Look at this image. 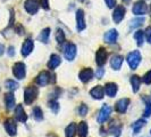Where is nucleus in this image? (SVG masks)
<instances>
[{
  "label": "nucleus",
  "instance_id": "nucleus-33",
  "mask_svg": "<svg viewBox=\"0 0 151 137\" xmlns=\"http://www.w3.org/2000/svg\"><path fill=\"white\" fill-rule=\"evenodd\" d=\"M49 107L55 113H57L58 110H59V105H58L57 101H51V102H49Z\"/></svg>",
  "mask_w": 151,
  "mask_h": 137
},
{
  "label": "nucleus",
  "instance_id": "nucleus-19",
  "mask_svg": "<svg viewBox=\"0 0 151 137\" xmlns=\"http://www.w3.org/2000/svg\"><path fill=\"white\" fill-rule=\"evenodd\" d=\"M104 88H105L106 95L109 96V97H115L116 94H117V90H118L117 85L114 84V82H108V84H106V86H105Z\"/></svg>",
  "mask_w": 151,
  "mask_h": 137
},
{
  "label": "nucleus",
  "instance_id": "nucleus-3",
  "mask_svg": "<svg viewBox=\"0 0 151 137\" xmlns=\"http://www.w3.org/2000/svg\"><path fill=\"white\" fill-rule=\"evenodd\" d=\"M141 60H142V56H141V53L139 50H133L127 55L126 57V61H127V64L129 65V68L132 70H135L137 68L139 64L141 63Z\"/></svg>",
  "mask_w": 151,
  "mask_h": 137
},
{
  "label": "nucleus",
  "instance_id": "nucleus-10",
  "mask_svg": "<svg viewBox=\"0 0 151 137\" xmlns=\"http://www.w3.org/2000/svg\"><path fill=\"white\" fill-rule=\"evenodd\" d=\"M129 102H131L129 98H121L119 101H117V103L115 104V111L119 114L125 113L127 111Z\"/></svg>",
  "mask_w": 151,
  "mask_h": 137
},
{
  "label": "nucleus",
  "instance_id": "nucleus-41",
  "mask_svg": "<svg viewBox=\"0 0 151 137\" xmlns=\"http://www.w3.org/2000/svg\"><path fill=\"white\" fill-rule=\"evenodd\" d=\"M8 55H9V56H14V55H15V48H14L13 46H10V47L8 48Z\"/></svg>",
  "mask_w": 151,
  "mask_h": 137
},
{
  "label": "nucleus",
  "instance_id": "nucleus-7",
  "mask_svg": "<svg viewBox=\"0 0 151 137\" xmlns=\"http://www.w3.org/2000/svg\"><path fill=\"white\" fill-rule=\"evenodd\" d=\"M125 13H126V9L124 6H116L115 9H114V13H113V21L115 23H121L123 20H124V17H125Z\"/></svg>",
  "mask_w": 151,
  "mask_h": 137
},
{
  "label": "nucleus",
  "instance_id": "nucleus-6",
  "mask_svg": "<svg viewBox=\"0 0 151 137\" xmlns=\"http://www.w3.org/2000/svg\"><path fill=\"white\" fill-rule=\"evenodd\" d=\"M76 53H77V48L76 46L73 44V42H69L67 44V46L65 47V50H64V56L67 61L72 62L76 56Z\"/></svg>",
  "mask_w": 151,
  "mask_h": 137
},
{
  "label": "nucleus",
  "instance_id": "nucleus-28",
  "mask_svg": "<svg viewBox=\"0 0 151 137\" xmlns=\"http://www.w3.org/2000/svg\"><path fill=\"white\" fill-rule=\"evenodd\" d=\"M32 112H33V118H34L37 121H42V120H43V112H42V110L39 106L34 107Z\"/></svg>",
  "mask_w": 151,
  "mask_h": 137
},
{
  "label": "nucleus",
  "instance_id": "nucleus-22",
  "mask_svg": "<svg viewBox=\"0 0 151 137\" xmlns=\"http://www.w3.org/2000/svg\"><path fill=\"white\" fill-rule=\"evenodd\" d=\"M123 62H124L123 56H121V55H114L113 57H111V60H110V65H111V68H113L114 70L118 71V70L122 68Z\"/></svg>",
  "mask_w": 151,
  "mask_h": 137
},
{
  "label": "nucleus",
  "instance_id": "nucleus-15",
  "mask_svg": "<svg viewBox=\"0 0 151 137\" xmlns=\"http://www.w3.org/2000/svg\"><path fill=\"white\" fill-rule=\"evenodd\" d=\"M33 49H34V42H33V40H31V39H26L25 41H24V44L22 46V55L23 56H29L32 52H33Z\"/></svg>",
  "mask_w": 151,
  "mask_h": 137
},
{
  "label": "nucleus",
  "instance_id": "nucleus-12",
  "mask_svg": "<svg viewBox=\"0 0 151 137\" xmlns=\"http://www.w3.org/2000/svg\"><path fill=\"white\" fill-rule=\"evenodd\" d=\"M111 113V107L109 106V105H104V106L101 107V110H100V112L98 114V122L99 123H104V122H106L108 120V118H109V115Z\"/></svg>",
  "mask_w": 151,
  "mask_h": 137
},
{
  "label": "nucleus",
  "instance_id": "nucleus-31",
  "mask_svg": "<svg viewBox=\"0 0 151 137\" xmlns=\"http://www.w3.org/2000/svg\"><path fill=\"white\" fill-rule=\"evenodd\" d=\"M65 39H66V37H65L64 31L61 30V29H58L57 32H56V40H57V42H58L59 45H61V44L65 42Z\"/></svg>",
  "mask_w": 151,
  "mask_h": 137
},
{
  "label": "nucleus",
  "instance_id": "nucleus-13",
  "mask_svg": "<svg viewBox=\"0 0 151 137\" xmlns=\"http://www.w3.org/2000/svg\"><path fill=\"white\" fill-rule=\"evenodd\" d=\"M78 78L83 84H88L89 81H91V79L93 78V71L90 68H85L83 70H81V72L78 73Z\"/></svg>",
  "mask_w": 151,
  "mask_h": 137
},
{
  "label": "nucleus",
  "instance_id": "nucleus-4",
  "mask_svg": "<svg viewBox=\"0 0 151 137\" xmlns=\"http://www.w3.org/2000/svg\"><path fill=\"white\" fill-rule=\"evenodd\" d=\"M13 74L18 80H22L26 76V66L22 62H17L13 65Z\"/></svg>",
  "mask_w": 151,
  "mask_h": 137
},
{
  "label": "nucleus",
  "instance_id": "nucleus-11",
  "mask_svg": "<svg viewBox=\"0 0 151 137\" xmlns=\"http://www.w3.org/2000/svg\"><path fill=\"white\" fill-rule=\"evenodd\" d=\"M107 57H108V53L105 48H99L96 53V63L98 64L99 66L105 65L107 62Z\"/></svg>",
  "mask_w": 151,
  "mask_h": 137
},
{
  "label": "nucleus",
  "instance_id": "nucleus-36",
  "mask_svg": "<svg viewBox=\"0 0 151 137\" xmlns=\"http://www.w3.org/2000/svg\"><path fill=\"white\" fill-rule=\"evenodd\" d=\"M78 113L81 114L82 117L86 115V114H88V106H86L85 104H82V105L80 106V109H78Z\"/></svg>",
  "mask_w": 151,
  "mask_h": 137
},
{
  "label": "nucleus",
  "instance_id": "nucleus-43",
  "mask_svg": "<svg viewBox=\"0 0 151 137\" xmlns=\"http://www.w3.org/2000/svg\"><path fill=\"white\" fill-rule=\"evenodd\" d=\"M4 53H5V46L0 44V56H1V55H2Z\"/></svg>",
  "mask_w": 151,
  "mask_h": 137
},
{
  "label": "nucleus",
  "instance_id": "nucleus-29",
  "mask_svg": "<svg viewBox=\"0 0 151 137\" xmlns=\"http://www.w3.org/2000/svg\"><path fill=\"white\" fill-rule=\"evenodd\" d=\"M144 125H145V120H143V119L137 120L135 123H133V133L134 134H139V131L142 129V127H143Z\"/></svg>",
  "mask_w": 151,
  "mask_h": 137
},
{
  "label": "nucleus",
  "instance_id": "nucleus-45",
  "mask_svg": "<svg viewBox=\"0 0 151 137\" xmlns=\"http://www.w3.org/2000/svg\"><path fill=\"white\" fill-rule=\"evenodd\" d=\"M78 1H81V2H82V1H84V0H78Z\"/></svg>",
  "mask_w": 151,
  "mask_h": 137
},
{
  "label": "nucleus",
  "instance_id": "nucleus-9",
  "mask_svg": "<svg viewBox=\"0 0 151 137\" xmlns=\"http://www.w3.org/2000/svg\"><path fill=\"white\" fill-rule=\"evenodd\" d=\"M39 4L38 0H26L25 1V4H24V8H25V10L31 14V15H34V14H37L39 10Z\"/></svg>",
  "mask_w": 151,
  "mask_h": 137
},
{
  "label": "nucleus",
  "instance_id": "nucleus-18",
  "mask_svg": "<svg viewBox=\"0 0 151 137\" xmlns=\"http://www.w3.org/2000/svg\"><path fill=\"white\" fill-rule=\"evenodd\" d=\"M15 119L19 122H25L27 120V114L25 113L22 105H17L15 107Z\"/></svg>",
  "mask_w": 151,
  "mask_h": 137
},
{
  "label": "nucleus",
  "instance_id": "nucleus-42",
  "mask_svg": "<svg viewBox=\"0 0 151 137\" xmlns=\"http://www.w3.org/2000/svg\"><path fill=\"white\" fill-rule=\"evenodd\" d=\"M16 30H17V33H18V34H23V29H22V26H21V25H18Z\"/></svg>",
  "mask_w": 151,
  "mask_h": 137
},
{
  "label": "nucleus",
  "instance_id": "nucleus-30",
  "mask_svg": "<svg viewBox=\"0 0 151 137\" xmlns=\"http://www.w3.org/2000/svg\"><path fill=\"white\" fill-rule=\"evenodd\" d=\"M143 23H144V17H139V18L133 20V21L131 22V24H129V30L135 29V28H137V26H141Z\"/></svg>",
  "mask_w": 151,
  "mask_h": 137
},
{
  "label": "nucleus",
  "instance_id": "nucleus-14",
  "mask_svg": "<svg viewBox=\"0 0 151 137\" xmlns=\"http://www.w3.org/2000/svg\"><path fill=\"white\" fill-rule=\"evenodd\" d=\"M4 126H5V129L8 133V135L15 136L16 134H17V126H16L14 119H7L5 121V123H4Z\"/></svg>",
  "mask_w": 151,
  "mask_h": 137
},
{
  "label": "nucleus",
  "instance_id": "nucleus-5",
  "mask_svg": "<svg viewBox=\"0 0 151 137\" xmlns=\"http://www.w3.org/2000/svg\"><path fill=\"white\" fill-rule=\"evenodd\" d=\"M132 12H133V14L134 15H137V16H143L144 14H147V12H148V6H147V4L142 1V0H140V1H136L135 4L133 5V8H132Z\"/></svg>",
  "mask_w": 151,
  "mask_h": 137
},
{
  "label": "nucleus",
  "instance_id": "nucleus-48",
  "mask_svg": "<svg viewBox=\"0 0 151 137\" xmlns=\"http://www.w3.org/2000/svg\"><path fill=\"white\" fill-rule=\"evenodd\" d=\"M150 134H151V130H150Z\"/></svg>",
  "mask_w": 151,
  "mask_h": 137
},
{
  "label": "nucleus",
  "instance_id": "nucleus-39",
  "mask_svg": "<svg viewBox=\"0 0 151 137\" xmlns=\"http://www.w3.org/2000/svg\"><path fill=\"white\" fill-rule=\"evenodd\" d=\"M105 2L108 8H114L116 6V0H105Z\"/></svg>",
  "mask_w": 151,
  "mask_h": 137
},
{
  "label": "nucleus",
  "instance_id": "nucleus-8",
  "mask_svg": "<svg viewBox=\"0 0 151 137\" xmlns=\"http://www.w3.org/2000/svg\"><path fill=\"white\" fill-rule=\"evenodd\" d=\"M85 28H86V24H85L83 9H77L76 10V29L77 31H83Z\"/></svg>",
  "mask_w": 151,
  "mask_h": 137
},
{
  "label": "nucleus",
  "instance_id": "nucleus-32",
  "mask_svg": "<svg viewBox=\"0 0 151 137\" xmlns=\"http://www.w3.org/2000/svg\"><path fill=\"white\" fill-rule=\"evenodd\" d=\"M5 85H6V88H7V89H9L10 91L16 90V89L18 88V84H17V82H15L14 80H7Z\"/></svg>",
  "mask_w": 151,
  "mask_h": 137
},
{
  "label": "nucleus",
  "instance_id": "nucleus-21",
  "mask_svg": "<svg viewBox=\"0 0 151 137\" xmlns=\"http://www.w3.org/2000/svg\"><path fill=\"white\" fill-rule=\"evenodd\" d=\"M89 133V127L85 121H81L76 126V134H78L80 137H86Z\"/></svg>",
  "mask_w": 151,
  "mask_h": 137
},
{
  "label": "nucleus",
  "instance_id": "nucleus-20",
  "mask_svg": "<svg viewBox=\"0 0 151 137\" xmlns=\"http://www.w3.org/2000/svg\"><path fill=\"white\" fill-rule=\"evenodd\" d=\"M61 63V58L59 55H57V54H52L51 56H50V60L48 62V68H50V70H55L56 68H58L59 65H60Z\"/></svg>",
  "mask_w": 151,
  "mask_h": 137
},
{
  "label": "nucleus",
  "instance_id": "nucleus-23",
  "mask_svg": "<svg viewBox=\"0 0 151 137\" xmlns=\"http://www.w3.org/2000/svg\"><path fill=\"white\" fill-rule=\"evenodd\" d=\"M5 104L7 110H12L15 106V96L13 95V93H7L5 95Z\"/></svg>",
  "mask_w": 151,
  "mask_h": 137
},
{
  "label": "nucleus",
  "instance_id": "nucleus-1",
  "mask_svg": "<svg viewBox=\"0 0 151 137\" xmlns=\"http://www.w3.org/2000/svg\"><path fill=\"white\" fill-rule=\"evenodd\" d=\"M38 95H39L38 87H35V86H29V87H26L25 90H24V102H25V104H27V105L32 104L37 99Z\"/></svg>",
  "mask_w": 151,
  "mask_h": 137
},
{
  "label": "nucleus",
  "instance_id": "nucleus-40",
  "mask_svg": "<svg viewBox=\"0 0 151 137\" xmlns=\"http://www.w3.org/2000/svg\"><path fill=\"white\" fill-rule=\"evenodd\" d=\"M104 73H105V70L102 68H100L98 71H97V73H96V74H97V78H98V79H101L102 76H104Z\"/></svg>",
  "mask_w": 151,
  "mask_h": 137
},
{
  "label": "nucleus",
  "instance_id": "nucleus-25",
  "mask_svg": "<svg viewBox=\"0 0 151 137\" xmlns=\"http://www.w3.org/2000/svg\"><path fill=\"white\" fill-rule=\"evenodd\" d=\"M76 134V125L74 122L69 123L66 129H65V136L66 137H74Z\"/></svg>",
  "mask_w": 151,
  "mask_h": 137
},
{
  "label": "nucleus",
  "instance_id": "nucleus-38",
  "mask_svg": "<svg viewBox=\"0 0 151 137\" xmlns=\"http://www.w3.org/2000/svg\"><path fill=\"white\" fill-rule=\"evenodd\" d=\"M40 5L43 9L48 10L49 9V0H40Z\"/></svg>",
  "mask_w": 151,
  "mask_h": 137
},
{
  "label": "nucleus",
  "instance_id": "nucleus-47",
  "mask_svg": "<svg viewBox=\"0 0 151 137\" xmlns=\"http://www.w3.org/2000/svg\"><path fill=\"white\" fill-rule=\"evenodd\" d=\"M116 137H118V135H117V136H116Z\"/></svg>",
  "mask_w": 151,
  "mask_h": 137
},
{
  "label": "nucleus",
  "instance_id": "nucleus-37",
  "mask_svg": "<svg viewBox=\"0 0 151 137\" xmlns=\"http://www.w3.org/2000/svg\"><path fill=\"white\" fill-rule=\"evenodd\" d=\"M144 34H145V38H147V41L151 45V28L149 26L147 30L144 31Z\"/></svg>",
  "mask_w": 151,
  "mask_h": 137
},
{
  "label": "nucleus",
  "instance_id": "nucleus-46",
  "mask_svg": "<svg viewBox=\"0 0 151 137\" xmlns=\"http://www.w3.org/2000/svg\"><path fill=\"white\" fill-rule=\"evenodd\" d=\"M124 1H129V0H124Z\"/></svg>",
  "mask_w": 151,
  "mask_h": 137
},
{
  "label": "nucleus",
  "instance_id": "nucleus-34",
  "mask_svg": "<svg viewBox=\"0 0 151 137\" xmlns=\"http://www.w3.org/2000/svg\"><path fill=\"white\" fill-rule=\"evenodd\" d=\"M142 81H143L145 85H150L151 84V70H150V71H148V72L144 74L143 78H142Z\"/></svg>",
  "mask_w": 151,
  "mask_h": 137
},
{
  "label": "nucleus",
  "instance_id": "nucleus-24",
  "mask_svg": "<svg viewBox=\"0 0 151 137\" xmlns=\"http://www.w3.org/2000/svg\"><path fill=\"white\" fill-rule=\"evenodd\" d=\"M141 78L139 76H132L131 77V85H132V90L133 93H137L140 89V85H141Z\"/></svg>",
  "mask_w": 151,
  "mask_h": 137
},
{
  "label": "nucleus",
  "instance_id": "nucleus-35",
  "mask_svg": "<svg viewBox=\"0 0 151 137\" xmlns=\"http://www.w3.org/2000/svg\"><path fill=\"white\" fill-rule=\"evenodd\" d=\"M151 115V103L150 102H147V106L144 110V118H149Z\"/></svg>",
  "mask_w": 151,
  "mask_h": 137
},
{
  "label": "nucleus",
  "instance_id": "nucleus-26",
  "mask_svg": "<svg viewBox=\"0 0 151 137\" xmlns=\"http://www.w3.org/2000/svg\"><path fill=\"white\" fill-rule=\"evenodd\" d=\"M49 36H50V29L49 28H45L41 31V33L39 34V40L43 44H47L48 40H49Z\"/></svg>",
  "mask_w": 151,
  "mask_h": 137
},
{
  "label": "nucleus",
  "instance_id": "nucleus-17",
  "mask_svg": "<svg viewBox=\"0 0 151 137\" xmlns=\"http://www.w3.org/2000/svg\"><path fill=\"white\" fill-rule=\"evenodd\" d=\"M117 38H118V32H117V30H115V29L109 30L104 36V40H105V42H107V44H115Z\"/></svg>",
  "mask_w": 151,
  "mask_h": 137
},
{
  "label": "nucleus",
  "instance_id": "nucleus-27",
  "mask_svg": "<svg viewBox=\"0 0 151 137\" xmlns=\"http://www.w3.org/2000/svg\"><path fill=\"white\" fill-rule=\"evenodd\" d=\"M134 39L136 40V44L137 46H142L144 42V31L142 30H137L134 33Z\"/></svg>",
  "mask_w": 151,
  "mask_h": 137
},
{
  "label": "nucleus",
  "instance_id": "nucleus-16",
  "mask_svg": "<svg viewBox=\"0 0 151 137\" xmlns=\"http://www.w3.org/2000/svg\"><path fill=\"white\" fill-rule=\"evenodd\" d=\"M90 95L94 99H102L105 96V88L102 86H96L90 90Z\"/></svg>",
  "mask_w": 151,
  "mask_h": 137
},
{
  "label": "nucleus",
  "instance_id": "nucleus-2",
  "mask_svg": "<svg viewBox=\"0 0 151 137\" xmlns=\"http://www.w3.org/2000/svg\"><path fill=\"white\" fill-rule=\"evenodd\" d=\"M55 81H56L55 76H51V73L48 72V71H42V72H40L39 76L35 78V82H37L39 86H42V87H45V86H47V85L50 84V82L53 84Z\"/></svg>",
  "mask_w": 151,
  "mask_h": 137
},
{
  "label": "nucleus",
  "instance_id": "nucleus-44",
  "mask_svg": "<svg viewBox=\"0 0 151 137\" xmlns=\"http://www.w3.org/2000/svg\"><path fill=\"white\" fill-rule=\"evenodd\" d=\"M150 15H151V5H150Z\"/></svg>",
  "mask_w": 151,
  "mask_h": 137
}]
</instances>
